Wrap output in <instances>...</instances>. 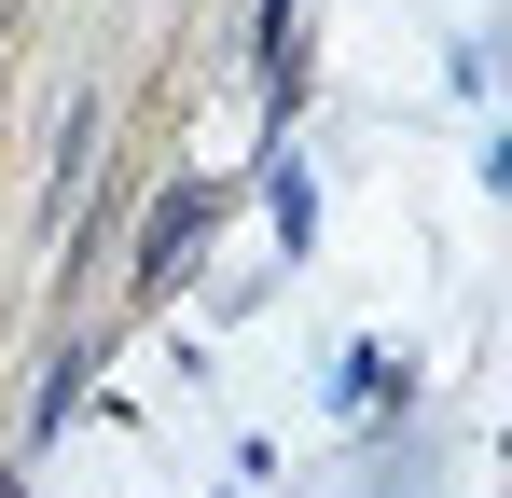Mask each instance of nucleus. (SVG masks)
I'll return each mask as SVG.
<instances>
[{"instance_id":"1","label":"nucleus","mask_w":512,"mask_h":498,"mask_svg":"<svg viewBox=\"0 0 512 498\" xmlns=\"http://www.w3.org/2000/svg\"><path fill=\"white\" fill-rule=\"evenodd\" d=\"M194 236H208V194H167L153 208V249H139V291H167L180 263H194Z\"/></svg>"}]
</instances>
